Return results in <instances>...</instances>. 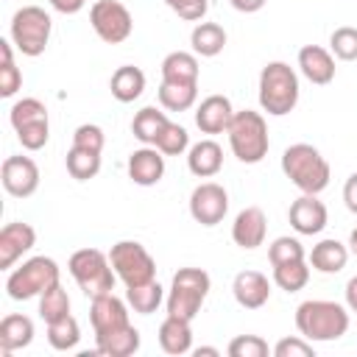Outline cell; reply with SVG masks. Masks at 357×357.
Returning <instances> with one entry per match:
<instances>
[{
	"label": "cell",
	"instance_id": "e575fe53",
	"mask_svg": "<svg viewBox=\"0 0 357 357\" xmlns=\"http://www.w3.org/2000/svg\"><path fill=\"white\" fill-rule=\"evenodd\" d=\"M39 315H42L45 324L70 315V296H67V290L61 287V282L50 284V287L39 296Z\"/></svg>",
	"mask_w": 357,
	"mask_h": 357
},
{
	"label": "cell",
	"instance_id": "7a4b0ae2",
	"mask_svg": "<svg viewBox=\"0 0 357 357\" xmlns=\"http://www.w3.org/2000/svg\"><path fill=\"white\" fill-rule=\"evenodd\" d=\"M282 173L301 192H310V195L324 192L326 184H329V178H332L329 162L310 142H296V145L284 148V153H282Z\"/></svg>",
	"mask_w": 357,
	"mask_h": 357
},
{
	"label": "cell",
	"instance_id": "b9f144b4",
	"mask_svg": "<svg viewBox=\"0 0 357 357\" xmlns=\"http://www.w3.org/2000/svg\"><path fill=\"white\" fill-rule=\"evenodd\" d=\"M73 145H75V148H86V151L100 153L103 145H106V134H103L100 126H95V123H84V126H78V128L73 131Z\"/></svg>",
	"mask_w": 357,
	"mask_h": 357
},
{
	"label": "cell",
	"instance_id": "9c48e42d",
	"mask_svg": "<svg viewBox=\"0 0 357 357\" xmlns=\"http://www.w3.org/2000/svg\"><path fill=\"white\" fill-rule=\"evenodd\" d=\"M109 262H112L117 279L126 287L145 284V282L156 279V262L148 254V248L142 243H137V240H120V243H114L112 251H109Z\"/></svg>",
	"mask_w": 357,
	"mask_h": 357
},
{
	"label": "cell",
	"instance_id": "e0dca14e",
	"mask_svg": "<svg viewBox=\"0 0 357 357\" xmlns=\"http://www.w3.org/2000/svg\"><path fill=\"white\" fill-rule=\"evenodd\" d=\"M89 321H92V329L95 335L100 332H112V329H120L128 321V307L123 298H117L114 293H103V296H95L92 304H89Z\"/></svg>",
	"mask_w": 357,
	"mask_h": 357
},
{
	"label": "cell",
	"instance_id": "836d02e7",
	"mask_svg": "<svg viewBox=\"0 0 357 357\" xmlns=\"http://www.w3.org/2000/svg\"><path fill=\"white\" fill-rule=\"evenodd\" d=\"M78 340H81V326L73 315H64V318L47 324V343L56 351H70L78 346Z\"/></svg>",
	"mask_w": 357,
	"mask_h": 357
},
{
	"label": "cell",
	"instance_id": "4fadbf2b",
	"mask_svg": "<svg viewBox=\"0 0 357 357\" xmlns=\"http://www.w3.org/2000/svg\"><path fill=\"white\" fill-rule=\"evenodd\" d=\"M287 220L290 226L298 231V234H321L326 229V220H329V212L324 206V201L318 195H310V192H301L290 209H287Z\"/></svg>",
	"mask_w": 357,
	"mask_h": 357
},
{
	"label": "cell",
	"instance_id": "ac0fdd59",
	"mask_svg": "<svg viewBox=\"0 0 357 357\" xmlns=\"http://www.w3.org/2000/svg\"><path fill=\"white\" fill-rule=\"evenodd\" d=\"M234 117V106L226 95H209L198 103L195 109V126L201 128V134H223L229 131Z\"/></svg>",
	"mask_w": 357,
	"mask_h": 357
},
{
	"label": "cell",
	"instance_id": "9a60e30c",
	"mask_svg": "<svg viewBox=\"0 0 357 357\" xmlns=\"http://www.w3.org/2000/svg\"><path fill=\"white\" fill-rule=\"evenodd\" d=\"M36 245V231L31 223L14 220L0 229V268H14V262Z\"/></svg>",
	"mask_w": 357,
	"mask_h": 357
},
{
	"label": "cell",
	"instance_id": "4316f807",
	"mask_svg": "<svg viewBox=\"0 0 357 357\" xmlns=\"http://www.w3.org/2000/svg\"><path fill=\"white\" fill-rule=\"evenodd\" d=\"M162 81L198 84V59L190 50H173L162 59Z\"/></svg>",
	"mask_w": 357,
	"mask_h": 357
},
{
	"label": "cell",
	"instance_id": "ba28073f",
	"mask_svg": "<svg viewBox=\"0 0 357 357\" xmlns=\"http://www.w3.org/2000/svg\"><path fill=\"white\" fill-rule=\"evenodd\" d=\"M53 20L45 8L39 6H22L11 17V42L22 56H42L47 42H50Z\"/></svg>",
	"mask_w": 357,
	"mask_h": 357
},
{
	"label": "cell",
	"instance_id": "5bb4252c",
	"mask_svg": "<svg viewBox=\"0 0 357 357\" xmlns=\"http://www.w3.org/2000/svg\"><path fill=\"white\" fill-rule=\"evenodd\" d=\"M265 234H268V218L259 206H245V209L237 212V218L231 223L234 245H240L245 251H254L265 243Z\"/></svg>",
	"mask_w": 357,
	"mask_h": 357
},
{
	"label": "cell",
	"instance_id": "d6986e66",
	"mask_svg": "<svg viewBox=\"0 0 357 357\" xmlns=\"http://www.w3.org/2000/svg\"><path fill=\"white\" fill-rule=\"evenodd\" d=\"M231 293H234V301L245 310H259L268 304L271 298V282L265 273L259 271H240L231 282Z\"/></svg>",
	"mask_w": 357,
	"mask_h": 357
},
{
	"label": "cell",
	"instance_id": "1f68e13d",
	"mask_svg": "<svg viewBox=\"0 0 357 357\" xmlns=\"http://www.w3.org/2000/svg\"><path fill=\"white\" fill-rule=\"evenodd\" d=\"M273 282H276V287L284 290V293H298V290H304L307 282H310L307 259H296V262L273 265Z\"/></svg>",
	"mask_w": 357,
	"mask_h": 357
},
{
	"label": "cell",
	"instance_id": "7dc6e473",
	"mask_svg": "<svg viewBox=\"0 0 357 357\" xmlns=\"http://www.w3.org/2000/svg\"><path fill=\"white\" fill-rule=\"evenodd\" d=\"M56 11H61V14H78L84 6H86V0H47Z\"/></svg>",
	"mask_w": 357,
	"mask_h": 357
},
{
	"label": "cell",
	"instance_id": "30bf717a",
	"mask_svg": "<svg viewBox=\"0 0 357 357\" xmlns=\"http://www.w3.org/2000/svg\"><path fill=\"white\" fill-rule=\"evenodd\" d=\"M89 22L92 31L106 42V45H120L131 36L134 31V20L131 11L120 3V0H98L89 8Z\"/></svg>",
	"mask_w": 357,
	"mask_h": 357
},
{
	"label": "cell",
	"instance_id": "74e56055",
	"mask_svg": "<svg viewBox=\"0 0 357 357\" xmlns=\"http://www.w3.org/2000/svg\"><path fill=\"white\" fill-rule=\"evenodd\" d=\"M8 120H11L14 128H20V126H25V123L47 120V109H45V103H42L39 98H22V100H17V103L11 106Z\"/></svg>",
	"mask_w": 357,
	"mask_h": 357
},
{
	"label": "cell",
	"instance_id": "52a82bcc",
	"mask_svg": "<svg viewBox=\"0 0 357 357\" xmlns=\"http://www.w3.org/2000/svg\"><path fill=\"white\" fill-rule=\"evenodd\" d=\"M61 282V271L56 259L50 257H31L20 268H14L6 279V293L14 301H28L33 296H42L50 284Z\"/></svg>",
	"mask_w": 357,
	"mask_h": 357
},
{
	"label": "cell",
	"instance_id": "d4e9b609",
	"mask_svg": "<svg viewBox=\"0 0 357 357\" xmlns=\"http://www.w3.org/2000/svg\"><path fill=\"white\" fill-rule=\"evenodd\" d=\"M31 340H33V321L28 315L11 312L0 321V351L3 354L25 349V346H31Z\"/></svg>",
	"mask_w": 357,
	"mask_h": 357
},
{
	"label": "cell",
	"instance_id": "484cf974",
	"mask_svg": "<svg viewBox=\"0 0 357 357\" xmlns=\"http://www.w3.org/2000/svg\"><path fill=\"white\" fill-rule=\"evenodd\" d=\"M109 89H112L114 100L131 103V100H137L145 92V73L139 67H134V64H123V67H117L112 73Z\"/></svg>",
	"mask_w": 357,
	"mask_h": 357
},
{
	"label": "cell",
	"instance_id": "5b68a950",
	"mask_svg": "<svg viewBox=\"0 0 357 357\" xmlns=\"http://www.w3.org/2000/svg\"><path fill=\"white\" fill-rule=\"evenodd\" d=\"M209 287H212V279L206 271L201 268H178L173 273V282H170V290H167V315H176V318H187L192 321L206 296H209Z\"/></svg>",
	"mask_w": 357,
	"mask_h": 357
},
{
	"label": "cell",
	"instance_id": "ab89813d",
	"mask_svg": "<svg viewBox=\"0 0 357 357\" xmlns=\"http://www.w3.org/2000/svg\"><path fill=\"white\" fill-rule=\"evenodd\" d=\"M14 131H17V139H20V145H22L25 151H39V148H45L47 139H50V123H47V120L25 123V126H20V128H14Z\"/></svg>",
	"mask_w": 357,
	"mask_h": 357
},
{
	"label": "cell",
	"instance_id": "c3c4849f",
	"mask_svg": "<svg viewBox=\"0 0 357 357\" xmlns=\"http://www.w3.org/2000/svg\"><path fill=\"white\" fill-rule=\"evenodd\" d=\"M229 3H231L237 11H243V14H254V11H259L268 0H229Z\"/></svg>",
	"mask_w": 357,
	"mask_h": 357
},
{
	"label": "cell",
	"instance_id": "7bdbcfd3",
	"mask_svg": "<svg viewBox=\"0 0 357 357\" xmlns=\"http://www.w3.org/2000/svg\"><path fill=\"white\" fill-rule=\"evenodd\" d=\"M273 357H315V349H312V340L307 337H282L276 346H273Z\"/></svg>",
	"mask_w": 357,
	"mask_h": 357
},
{
	"label": "cell",
	"instance_id": "4dcf8cb0",
	"mask_svg": "<svg viewBox=\"0 0 357 357\" xmlns=\"http://www.w3.org/2000/svg\"><path fill=\"white\" fill-rule=\"evenodd\" d=\"M198 100V84H173L162 81L159 84V103L167 112H187Z\"/></svg>",
	"mask_w": 357,
	"mask_h": 357
},
{
	"label": "cell",
	"instance_id": "816d5d0a",
	"mask_svg": "<svg viewBox=\"0 0 357 357\" xmlns=\"http://www.w3.org/2000/svg\"><path fill=\"white\" fill-rule=\"evenodd\" d=\"M349 251L357 257V226L351 229V234H349Z\"/></svg>",
	"mask_w": 357,
	"mask_h": 357
},
{
	"label": "cell",
	"instance_id": "681fc988",
	"mask_svg": "<svg viewBox=\"0 0 357 357\" xmlns=\"http://www.w3.org/2000/svg\"><path fill=\"white\" fill-rule=\"evenodd\" d=\"M346 307H349V312H357V276H351L346 282Z\"/></svg>",
	"mask_w": 357,
	"mask_h": 357
},
{
	"label": "cell",
	"instance_id": "3957f363",
	"mask_svg": "<svg viewBox=\"0 0 357 357\" xmlns=\"http://www.w3.org/2000/svg\"><path fill=\"white\" fill-rule=\"evenodd\" d=\"M298 103V75L287 61H268L259 73V106L273 117H284Z\"/></svg>",
	"mask_w": 357,
	"mask_h": 357
},
{
	"label": "cell",
	"instance_id": "2e32d148",
	"mask_svg": "<svg viewBox=\"0 0 357 357\" xmlns=\"http://www.w3.org/2000/svg\"><path fill=\"white\" fill-rule=\"evenodd\" d=\"M165 176V153L156 145L137 148L128 156V178L139 187H153Z\"/></svg>",
	"mask_w": 357,
	"mask_h": 357
},
{
	"label": "cell",
	"instance_id": "7402d4cb",
	"mask_svg": "<svg viewBox=\"0 0 357 357\" xmlns=\"http://www.w3.org/2000/svg\"><path fill=\"white\" fill-rule=\"evenodd\" d=\"M139 329H134L131 324L95 335V349L103 357H131L134 351H139Z\"/></svg>",
	"mask_w": 357,
	"mask_h": 357
},
{
	"label": "cell",
	"instance_id": "f907efd6",
	"mask_svg": "<svg viewBox=\"0 0 357 357\" xmlns=\"http://www.w3.org/2000/svg\"><path fill=\"white\" fill-rule=\"evenodd\" d=\"M201 354H206V357H218L220 351H218L215 346H198V349H195V357H201Z\"/></svg>",
	"mask_w": 357,
	"mask_h": 357
},
{
	"label": "cell",
	"instance_id": "6da1fadb",
	"mask_svg": "<svg viewBox=\"0 0 357 357\" xmlns=\"http://www.w3.org/2000/svg\"><path fill=\"white\" fill-rule=\"evenodd\" d=\"M296 329L312 343L337 340L349 332V307L326 298H307L296 307Z\"/></svg>",
	"mask_w": 357,
	"mask_h": 357
},
{
	"label": "cell",
	"instance_id": "f546056e",
	"mask_svg": "<svg viewBox=\"0 0 357 357\" xmlns=\"http://www.w3.org/2000/svg\"><path fill=\"white\" fill-rule=\"evenodd\" d=\"M126 301H128V307H131L134 312L151 315V312H156L159 304L165 301V287H162L156 279H151V282H145V284L126 287Z\"/></svg>",
	"mask_w": 357,
	"mask_h": 357
},
{
	"label": "cell",
	"instance_id": "ee69618b",
	"mask_svg": "<svg viewBox=\"0 0 357 357\" xmlns=\"http://www.w3.org/2000/svg\"><path fill=\"white\" fill-rule=\"evenodd\" d=\"M170 11H176L181 20H190V22H198L204 20V14L209 11V0H165Z\"/></svg>",
	"mask_w": 357,
	"mask_h": 357
},
{
	"label": "cell",
	"instance_id": "8992f818",
	"mask_svg": "<svg viewBox=\"0 0 357 357\" xmlns=\"http://www.w3.org/2000/svg\"><path fill=\"white\" fill-rule=\"evenodd\" d=\"M70 276L75 279V284L84 290V296L95 298V296H103V293H112L114 290V268L109 262V254H103L100 248H78L70 262Z\"/></svg>",
	"mask_w": 357,
	"mask_h": 357
},
{
	"label": "cell",
	"instance_id": "f6af8a7d",
	"mask_svg": "<svg viewBox=\"0 0 357 357\" xmlns=\"http://www.w3.org/2000/svg\"><path fill=\"white\" fill-rule=\"evenodd\" d=\"M20 86H22V73L14 67V59H3V64H0V95L11 98V95H17Z\"/></svg>",
	"mask_w": 357,
	"mask_h": 357
},
{
	"label": "cell",
	"instance_id": "60d3db41",
	"mask_svg": "<svg viewBox=\"0 0 357 357\" xmlns=\"http://www.w3.org/2000/svg\"><path fill=\"white\" fill-rule=\"evenodd\" d=\"M226 351L229 357H268V343L259 335H237Z\"/></svg>",
	"mask_w": 357,
	"mask_h": 357
},
{
	"label": "cell",
	"instance_id": "8fae6325",
	"mask_svg": "<svg viewBox=\"0 0 357 357\" xmlns=\"http://www.w3.org/2000/svg\"><path fill=\"white\" fill-rule=\"evenodd\" d=\"M229 212V192L218 181H204L190 192V215L201 226H218Z\"/></svg>",
	"mask_w": 357,
	"mask_h": 357
},
{
	"label": "cell",
	"instance_id": "603a6c76",
	"mask_svg": "<svg viewBox=\"0 0 357 357\" xmlns=\"http://www.w3.org/2000/svg\"><path fill=\"white\" fill-rule=\"evenodd\" d=\"M192 321L187 318H176V315H167L159 326V346L165 354H187L192 351Z\"/></svg>",
	"mask_w": 357,
	"mask_h": 357
},
{
	"label": "cell",
	"instance_id": "277c9868",
	"mask_svg": "<svg viewBox=\"0 0 357 357\" xmlns=\"http://www.w3.org/2000/svg\"><path fill=\"white\" fill-rule=\"evenodd\" d=\"M229 145H231V153L243 162V165H257L268 156V148H271V139H268V123L259 112L254 109H243V112H234L231 117V126H229Z\"/></svg>",
	"mask_w": 357,
	"mask_h": 357
},
{
	"label": "cell",
	"instance_id": "8d00e7d4",
	"mask_svg": "<svg viewBox=\"0 0 357 357\" xmlns=\"http://www.w3.org/2000/svg\"><path fill=\"white\" fill-rule=\"evenodd\" d=\"M156 148H159L165 156H181L184 151H190V134H187V128L170 120V123L165 126V131L159 134Z\"/></svg>",
	"mask_w": 357,
	"mask_h": 357
},
{
	"label": "cell",
	"instance_id": "44dd1931",
	"mask_svg": "<svg viewBox=\"0 0 357 357\" xmlns=\"http://www.w3.org/2000/svg\"><path fill=\"white\" fill-rule=\"evenodd\" d=\"M187 167L198 178H212L223 167V148L215 139H201L187 151Z\"/></svg>",
	"mask_w": 357,
	"mask_h": 357
},
{
	"label": "cell",
	"instance_id": "ffe728a7",
	"mask_svg": "<svg viewBox=\"0 0 357 357\" xmlns=\"http://www.w3.org/2000/svg\"><path fill=\"white\" fill-rule=\"evenodd\" d=\"M298 70L307 81L324 86L335 78V56L321 45H304L298 50Z\"/></svg>",
	"mask_w": 357,
	"mask_h": 357
},
{
	"label": "cell",
	"instance_id": "d590c367",
	"mask_svg": "<svg viewBox=\"0 0 357 357\" xmlns=\"http://www.w3.org/2000/svg\"><path fill=\"white\" fill-rule=\"evenodd\" d=\"M329 50L340 61H357V28L354 25H340L329 36Z\"/></svg>",
	"mask_w": 357,
	"mask_h": 357
},
{
	"label": "cell",
	"instance_id": "7c38bea8",
	"mask_svg": "<svg viewBox=\"0 0 357 357\" xmlns=\"http://www.w3.org/2000/svg\"><path fill=\"white\" fill-rule=\"evenodd\" d=\"M3 190L14 198H28L39 187V167L31 156H6L0 167Z\"/></svg>",
	"mask_w": 357,
	"mask_h": 357
},
{
	"label": "cell",
	"instance_id": "bcb514c9",
	"mask_svg": "<svg viewBox=\"0 0 357 357\" xmlns=\"http://www.w3.org/2000/svg\"><path fill=\"white\" fill-rule=\"evenodd\" d=\"M343 201H346V209L351 215H357V173H351L343 184Z\"/></svg>",
	"mask_w": 357,
	"mask_h": 357
},
{
	"label": "cell",
	"instance_id": "d6a6232c",
	"mask_svg": "<svg viewBox=\"0 0 357 357\" xmlns=\"http://www.w3.org/2000/svg\"><path fill=\"white\" fill-rule=\"evenodd\" d=\"M64 165H67V173H70L75 181H89V178H95L98 170H100V153L73 145V148L67 151Z\"/></svg>",
	"mask_w": 357,
	"mask_h": 357
},
{
	"label": "cell",
	"instance_id": "f1b7e54d",
	"mask_svg": "<svg viewBox=\"0 0 357 357\" xmlns=\"http://www.w3.org/2000/svg\"><path fill=\"white\" fill-rule=\"evenodd\" d=\"M167 123H170V120H167V114H165L162 109L145 106V109H139V112L134 114L131 131H134V137H137L142 145H156V139H159V134L165 131Z\"/></svg>",
	"mask_w": 357,
	"mask_h": 357
},
{
	"label": "cell",
	"instance_id": "83f0119b",
	"mask_svg": "<svg viewBox=\"0 0 357 357\" xmlns=\"http://www.w3.org/2000/svg\"><path fill=\"white\" fill-rule=\"evenodd\" d=\"M190 45H192L195 56L212 59L226 47V31L218 22H198L192 28V33H190Z\"/></svg>",
	"mask_w": 357,
	"mask_h": 357
},
{
	"label": "cell",
	"instance_id": "f35d334b",
	"mask_svg": "<svg viewBox=\"0 0 357 357\" xmlns=\"http://www.w3.org/2000/svg\"><path fill=\"white\" fill-rule=\"evenodd\" d=\"M304 245L298 243V237H276L271 245H268V259L271 265H282V262H296V259H304Z\"/></svg>",
	"mask_w": 357,
	"mask_h": 357
},
{
	"label": "cell",
	"instance_id": "cb8c5ba5",
	"mask_svg": "<svg viewBox=\"0 0 357 357\" xmlns=\"http://www.w3.org/2000/svg\"><path fill=\"white\" fill-rule=\"evenodd\" d=\"M346 262H349V245H343L335 237H326V240L315 243L312 251H310V265L318 273H340L346 268Z\"/></svg>",
	"mask_w": 357,
	"mask_h": 357
}]
</instances>
